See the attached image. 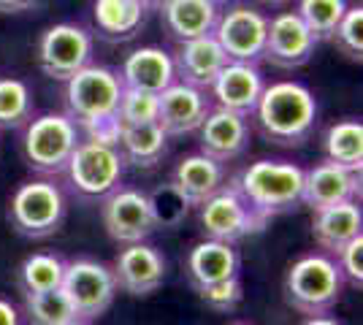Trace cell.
I'll return each mask as SVG.
<instances>
[{
    "label": "cell",
    "instance_id": "6da1fadb",
    "mask_svg": "<svg viewBox=\"0 0 363 325\" xmlns=\"http://www.w3.org/2000/svg\"><path fill=\"white\" fill-rule=\"evenodd\" d=\"M255 114L266 139L282 147H298L315 130L318 101L298 81H277L263 87Z\"/></svg>",
    "mask_w": 363,
    "mask_h": 325
},
{
    "label": "cell",
    "instance_id": "7a4b0ae2",
    "mask_svg": "<svg viewBox=\"0 0 363 325\" xmlns=\"http://www.w3.org/2000/svg\"><path fill=\"white\" fill-rule=\"evenodd\" d=\"M233 187L257 215L272 222V217L290 212L301 203L303 169L282 160H257L242 171Z\"/></svg>",
    "mask_w": 363,
    "mask_h": 325
},
{
    "label": "cell",
    "instance_id": "3957f363",
    "mask_svg": "<svg viewBox=\"0 0 363 325\" xmlns=\"http://www.w3.org/2000/svg\"><path fill=\"white\" fill-rule=\"evenodd\" d=\"M345 277L328 255H306L290 266L285 277V298L293 309L318 317L336 307Z\"/></svg>",
    "mask_w": 363,
    "mask_h": 325
},
{
    "label": "cell",
    "instance_id": "277c9868",
    "mask_svg": "<svg viewBox=\"0 0 363 325\" xmlns=\"http://www.w3.org/2000/svg\"><path fill=\"white\" fill-rule=\"evenodd\" d=\"M120 95V76L111 68H104V65H87L65 81L68 117L76 120L82 127L117 117Z\"/></svg>",
    "mask_w": 363,
    "mask_h": 325
},
{
    "label": "cell",
    "instance_id": "5b68a950",
    "mask_svg": "<svg viewBox=\"0 0 363 325\" xmlns=\"http://www.w3.org/2000/svg\"><path fill=\"white\" fill-rule=\"evenodd\" d=\"M11 225L28 239H46L60 231L65 219V198L52 182H28L16 190L9 203Z\"/></svg>",
    "mask_w": 363,
    "mask_h": 325
},
{
    "label": "cell",
    "instance_id": "8992f818",
    "mask_svg": "<svg viewBox=\"0 0 363 325\" xmlns=\"http://www.w3.org/2000/svg\"><path fill=\"white\" fill-rule=\"evenodd\" d=\"M25 157L38 173H62L79 147L76 122L65 114H44L28 122L25 130Z\"/></svg>",
    "mask_w": 363,
    "mask_h": 325
},
{
    "label": "cell",
    "instance_id": "52a82bcc",
    "mask_svg": "<svg viewBox=\"0 0 363 325\" xmlns=\"http://www.w3.org/2000/svg\"><path fill=\"white\" fill-rule=\"evenodd\" d=\"M62 293L74 307L76 320H95L114 304L117 282L111 268L90 258H79L65 263L62 274Z\"/></svg>",
    "mask_w": 363,
    "mask_h": 325
},
{
    "label": "cell",
    "instance_id": "ba28073f",
    "mask_svg": "<svg viewBox=\"0 0 363 325\" xmlns=\"http://www.w3.org/2000/svg\"><path fill=\"white\" fill-rule=\"evenodd\" d=\"M122 166H125V157L120 147L87 139L74 149L65 171L76 193H82L84 198H104L120 187Z\"/></svg>",
    "mask_w": 363,
    "mask_h": 325
},
{
    "label": "cell",
    "instance_id": "9c48e42d",
    "mask_svg": "<svg viewBox=\"0 0 363 325\" xmlns=\"http://www.w3.org/2000/svg\"><path fill=\"white\" fill-rule=\"evenodd\" d=\"M269 225V219L257 215L236 187L217 190L209 201L201 203V228L214 241L233 244L252 233H260Z\"/></svg>",
    "mask_w": 363,
    "mask_h": 325
},
{
    "label": "cell",
    "instance_id": "30bf717a",
    "mask_svg": "<svg viewBox=\"0 0 363 325\" xmlns=\"http://www.w3.org/2000/svg\"><path fill=\"white\" fill-rule=\"evenodd\" d=\"M92 60L90 33L71 22H60L44 30L38 41V68L55 81H68Z\"/></svg>",
    "mask_w": 363,
    "mask_h": 325
},
{
    "label": "cell",
    "instance_id": "8fae6325",
    "mask_svg": "<svg viewBox=\"0 0 363 325\" xmlns=\"http://www.w3.org/2000/svg\"><path fill=\"white\" fill-rule=\"evenodd\" d=\"M104 228L120 244H141L155 233V215L147 193L141 190H114L101 206Z\"/></svg>",
    "mask_w": 363,
    "mask_h": 325
},
{
    "label": "cell",
    "instance_id": "7c38bea8",
    "mask_svg": "<svg viewBox=\"0 0 363 325\" xmlns=\"http://www.w3.org/2000/svg\"><path fill=\"white\" fill-rule=\"evenodd\" d=\"M266 30H269V19L260 11L250 6H233L217 19L212 35L228 55V60L255 62L263 55Z\"/></svg>",
    "mask_w": 363,
    "mask_h": 325
},
{
    "label": "cell",
    "instance_id": "4fadbf2b",
    "mask_svg": "<svg viewBox=\"0 0 363 325\" xmlns=\"http://www.w3.org/2000/svg\"><path fill=\"white\" fill-rule=\"evenodd\" d=\"M315 47H318V38L303 25L301 16L296 11H285L269 22L260 57L272 62L274 68H301L312 60Z\"/></svg>",
    "mask_w": 363,
    "mask_h": 325
},
{
    "label": "cell",
    "instance_id": "5bb4252c",
    "mask_svg": "<svg viewBox=\"0 0 363 325\" xmlns=\"http://www.w3.org/2000/svg\"><path fill=\"white\" fill-rule=\"evenodd\" d=\"M114 282L117 290L128 295H152L166 279V258L150 244H128L114 261Z\"/></svg>",
    "mask_w": 363,
    "mask_h": 325
},
{
    "label": "cell",
    "instance_id": "9a60e30c",
    "mask_svg": "<svg viewBox=\"0 0 363 325\" xmlns=\"http://www.w3.org/2000/svg\"><path fill=\"white\" fill-rule=\"evenodd\" d=\"M361 195V171H350L331 160L320 163L312 171H303L301 203L312 206V212L355 201Z\"/></svg>",
    "mask_w": 363,
    "mask_h": 325
},
{
    "label": "cell",
    "instance_id": "2e32d148",
    "mask_svg": "<svg viewBox=\"0 0 363 325\" xmlns=\"http://www.w3.org/2000/svg\"><path fill=\"white\" fill-rule=\"evenodd\" d=\"M209 111L212 106L203 90L182 81H174L157 95V125L166 130V136H184L198 130Z\"/></svg>",
    "mask_w": 363,
    "mask_h": 325
},
{
    "label": "cell",
    "instance_id": "e0dca14e",
    "mask_svg": "<svg viewBox=\"0 0 363 325\" xmlns=\"http://www.w3.org/2000/svg\"><path fill=\"white\" fill-rule=\"evenodd\" d=\"M198 130H201V152L217 163L236 160L250 144L247 117L220 106L206 114V120L201 122Z\"/></svg>",
    "mask_w": 363,
    "mask_h": 325
},
{
    "label": "cell",
    "instance_id": "ac0fdd59",
    "mask_svg": "<svg viewBox=\"0 0 363 325\" xmlns=\"http://www.w3.org/2000/svg\"><path fill=\"white\" fill-rule=\"evenodd\" d=\"M225 65L228 55L217 44V38L214 35H201V38L179 44L177 57H174V74L179 76L182 84L203 90V87H212V81Z\"/></svg>",
    "mask_w": 363,
    "mask_h": 325
},
{
    "label": "cell",
    "instance_id": "d6986e66",
    "mask_svg": "<svg viewBox=\"0 0 363 325\" xmlns=\"http://www.w3.org/2000/svg\"><path fill=\"white\" fill-rule=\"evenodd\" d=\"M212 93L217 98V106L236 111V114H252L263 93V79L260 71L255 68V62H233L228 60V65L217 74L212 81Z\"/></svg>",
    "mask_w": 363,
    "mask_h": 325
},
{
    "label": "cell",
    "instance_id": "ffe728a7",
    "mask_svg": "<svg viewBox=\"0 0 363 325\" xmlns=\"http://www.w3.org/2000/svg\"><path fill=\"white\" fill-rule=\"evenodd\" d=\"M174 60L168 57L163 49L157 47H141L128 55L122 62L120 81L128 90H141V93L160 95L166 87L174 84Z\"/></svg>",
    "mask_w": 363,
    "mask_h": 325
},
{
    "label": "cell",
    "instance_id": "44dd1931",
    "mask_svg": "<svg viewBox=\"0 0 363 325\" xmlns=\"http://www.w3.org/2000/svg\"><path fill=\"white\" fill-rule=\"evenodd\" d=\"M171 185L177 187V193L190 206H201L203 201H209L217 190L225 187V169H223V163L198 152V155H190L177 163V169L171 173Z\"/></svg>",
    "mask_w": 363,
    "mask_h": 325
},
{
    "label": "cell",
    "instance_id": "7402d4cb",
    "mask_svg": "<svg viewBox=\"0 0 363 325\" xmlns=\"http://www.w3.org/2000/svg\"><path fill=\"white\" fill-rule=\"evenodd\" d=\"M363 215L358 201L347 203H336V206H325L318 209L312 217V233H315V241L325 252L339 255V249L350 244L355 236H363Z\"/></svg>",
    "mask_w": 363,
    "mask_h": 325
},
{
    "label": "cell",
    "instance_id": "603a6c76",
    "mask_svg": "<svg viewBox=\"0 0 363 325\" xmlns=\"http://www.w3.org/2000/svg\"><path fill=\"white\" fill-rule=\"evenodd\" d=\"M160 14L171 38H177L179 44L201 35H212L214 25L220 19L217 3L212 0H168L160 8Z\"/></svg>",
    "mask_w": 363,
    "mask_h": 325
},
{
    "label": "cell",
    "instance_id": "cb8c5ba5",
    "mask_svg": "<svg viewBox=\"0 0 363 325\" xmlns=\"http://www.w3.org/2000/svg\"><path fill=\"white\" fill-rule=\"evenodd\" d=\"M236 274H239V255L233 244L209 239V241L196 244L187 255V277L196 290L223 282L228 277H236Z\"/></svg>",
    "mask_w": 363,
    "mask_h": 325
},
{
    "label": "cell",
    "instance_id": "d4e9b609",
    "mask_svg": "<svg viewBox=\"0 0 363 325\" xmlns=\"http://www.w3.org/2000/svg\"><path fill=\"white\" fill-rule=\"evenodd\" d=\"M166 144H168L166 130L157 122H147V125H128V127H122L117 147H122V157L125 160H130L133 166H141V169H150V166H157L163 160Z\"/></svg>",
    "mask_w": 363,
    "mask_h": 325
},
{
    "label": "cell",
    "instance_id": "484cf974",
    "mask_svg": "<svg viewBox=\"0 0 363 325\" xmlns=\"http://www.w3.org/2000/svg\"><path fill=\"white\" fill-rule=\"evenodd\" d=\"M144 3L141 0H95L92 16L98 30L106 38H130L144 22Z\"/></svg>",
    "mask_w": 363,
    "mask_h": 325
},
{
    "label": "cell",
    "instance_id": "4316f807",
    "mask_svg": "<svg viewBox=\"0 0 363 325\" xmlns=\"http://www.w3.org/2000/svg\"><path fill=\"white\" fill-rule=\"evenodd\" d=\"M325 160L350 171H361L363 166V125L361 120H345L328 127L325 141Z\"/></svg>",
    "mask_w": 363,
    "mask_h": 325
},
{
    "label": "cell",
    "instance_id": "83f0119b",
    "mask_svg": "<svg viewBox=\"0 0 363 325\" xmlns=\"http://www.w3.org/2000/svg\"><path fill=\"white\" fill-rule=\"evenodd\" d=\"M62 274H65V263L57 255L38 252L19 266V287L25 290V295L57 290L62 285Z\"/></svg>",
    "mask_w": 363,
    "mask_h": 325
},
{
    "label": "cell",
    "instance_id": "f1b7e54d",
    "mask_svg": "<svg viewBox=\"0 0 363 325\" xmlns=\"http://www.w3.org/2000/svg\"><path fill=\"white\" fill-rule=\"evenodd\" d=\"M25 314L30 325H68L76 320L74 307L65 298L62 287L25 295Z\"/></svg>",
    "mask_w": 363,
    "mask_h": 325
},
{
    "label": "cell",
    "instance_id": "f546056e",
    "mask_svg": "<svg viewBox=\"0 0 363 325\" xmlns=\"http://www.w3.org/2000/svg\"><path fill=\"white\" fill-rule=\"evenodd\" d=\"M33 117V95L19 79H0V127L14 130Z\"/></svg>",
    "mask_w": 363,
    "mask_h": 325
},
{
    "label": "cell",
    "instance_id": "4dcf8cb0",
    "mask_svg": "<svg viewBox=\"0 0 363 325\" xmlns=\"http://www.w3.org/2000/svg\"><path fill=\"white\" fill-rule=\"evenodd\" d=\"M347 11V0H298L296 14L303 19V25L312 30L315 38H331L333 28Z\"/></svg>",
    "mask_w": 363,
    "mask_h": 325
},
{
    "label": "cell",
    "instance_id": "1f68e13d",
    "mask_svg": "<svg viewBox=\"0 0 363 325\" xmlns=\"http://www.w3.org/2000/svg\"><path fill=\"white\" fill-rule=\"evenodd\" d=\"M328 41H331L333 47L339 49L345 57L361 62V55H363V8L361 6H352V8L345 11V16H342L339 25L333 28Z\"/></svg>",
    "mask_w": 363,
    "mask_h": 325
},
{
    "label": "cell",
    "instance_id": "d6a6232c",
    "mask_svg": "<svg viewBox=\"0 0 363 325\" xmlns=\"http://www.w3.org/2000/svg\"><path fill=\"white\" fill-rule=\"evenodd\" d=\"M117 117H120L122 127H128V125L157 122V95L122 87Z\"/></svg>",
    "mask_w": 363,
    "mask_h": 325
},
{
    "label": "cell",
    "instance_id": "836d02e7",
    "mask_svg": "<svg viewBox=\"0 0 363 325\" xmlns=\"http://www.w3.org/2000/svg\"><path fill=\"white\" fill-rule=\"evenodd\" d=\"M147 198H150L152 215H155V225H157V228H160V225H163V228L179 225L182 219H184V215H187V209H190V203L182 198L174 185L160 187V190H155Z\"/></svg>",
    "mask_w": 363,
    "mask_h": 325
},
{
    "label": "cell",
    "instance_id": "e575fe53",
    "mask_svg": "<svg viewBox=\"0 0 363 325\" xmlns=\"http://www.w3.org/2000/svg\"><path fill=\"white\" fill-rule=\"evenodd\" d=\"M201 295V301L206 304V307H212L217 312H230L239 307V301H242V279L239 274L236 277H228L223 282H214V285H206V287H198L196 290Z\"/></svg>",
    "mask_w": 363,
    "mask_h": 325
},
{
    "label": "cell",
    "instance_id": "d590c367",
    "mask_svg": "<svg viewBox=\"0 0 363 325\" xmlns=\"http://www.w3.org/2000/svg\"><path fill=\"white\" fill-rule=\"evenodd\" d=\"M336 266L352 287H363V236H355L350 244L339 249Z\"/></svg>",
    "mask_w": 363,
    "mask_h": 325
},
{
    "label": "cell",
    "instance_id": "8d00e7d4",
    "mask_svg": "<svg viewBox=\"0 0 363 325\" xmlns=\"http://www.w3.org/2000/svg\"><path fill=\"white\" fill-rule=\"evenodd\" d=\"M41 0H0V14H19V11H28L35 8Z\"/></svg>",
    "mask_w": 363,
    "mask_h": 325
},
{
    "label": "cell",
    "instance_id": "74e56055",
    "mask_svg": "<svg viewBox=\"0 0 363 325\" xmlns=\"http://www.w3.org/2000/svg\"><path fill=\"white\" fill-rule=\"evenodd\" d=\"M0 325H19V312L6 298H0Z\"/></svg>",
    "mask_w": 363,
    "mask_h": 325
},
{
    "label": "cell",
    "instance_id": "f35d334b",
    "mask_svg": "<svg viewBox=\"0 0 363 325\" xmlns=\"http://www.w3.org/2000/svg\"><path fill=\"white\" fill-rule=\"evenodd\" d=\"M303 325H342L336 317H328V314H318V317H309Z\"/></svg>",
    "mask_w": 363,
    "mask_h": 325
},
{
    "label": "cell",
    "instance_id": "ab89813d",
    "mask_svg": "<svg viewBox=\"0 0 363 325\" xmlns=\"http://www.w3.org/2000/svg\"><path fill=\"white\" fill-rule=\"evenodd\" d=\"M141 3H144V8H157V11H160L168 0H141Z\"/></svg>",
    "mask_w": 363,
    "mask_h": 325
},
{
    "label": "cell",
    "instance_id": "60d3db41",
    "mask_svg": "<svg viewBox=\"0 0 363 325\" xmlns=\"http://www.w3.org/2000/svg\"><path fill=\"white\" fill-rule=\"evenodd\" d=\"M260 3H272V6H282V3H290V0H260Z\"/></svg>",
    "mask_w": 363,
    "mask_h": 325
},
{
    "label": "cell",
    "instance_id": "b9f144b4",
    "mask_svg": "<svg viewBox=\"0 0 363 325\" xmlns=\"http://www.w3.org/2000/svg\"><path fill=\"white\" fill-rule=\"evenodd\" d=\"M68 325H90L87 320H74V323H68Z\"/></svg>",
    "mask_w": 363,
    "mask_h": 325
},
{
    "label": "cell",
    "instance_id": "7bdbcfd3",
    "mask_svg": "<svg viewBox=\"0 0 363 325\" xmlns=\"http://www.w3.org/2000/svg\"><path fill=\"white\" fill-rule=\"evenodd\" d=\"M212 3H225V0H212Z\"/></svg>",
    "mask_w": 363,
    "mask_h": 325
},
{
    "label": "cell",
    "instance_id": "ee69618b",
    "mask_svg": "<svg viewBox=\"0 0 363 325\" xmlns=\"http://www.w3.org/2000/svg\"><path fill=\"white\" fill-rule=\"evenodd\" d=\"M233 325H250V323H233Z\"/></svg>",
    "mask_w": 363,
    "mask_h": 325
}]
</instances>
